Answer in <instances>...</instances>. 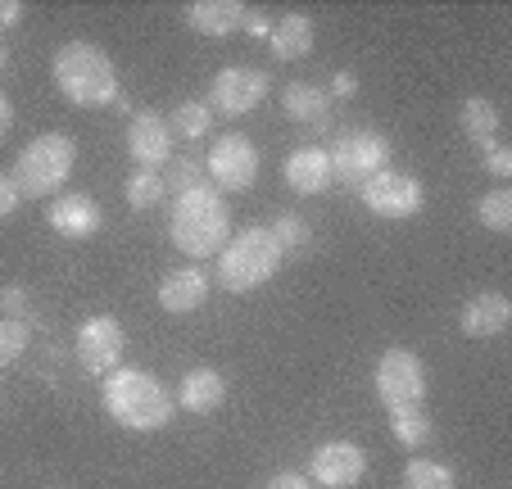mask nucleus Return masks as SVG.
Here are the masks:
<instances>
[{
  "mask_svg": "<svg viewBox=\"0 0 512 489\" xmlns=\"http://www.w3.org/2000/svg\"><path fill=\"white\" fill-rule=\"evenodd\" d=\"M227 227H232V218H227V204L213 186H195V191L177 195L173 213H168V236H173V245L182 254H191V259L223 254Z\"/></svg>",
  "mask_w": 512,
  "mask_h": 489,
  "instance_id": "obj_1",
  "label": "nucleus"
},
{
  "mask_svg": "<svg viewBox=\"0 0 512 489\" xmlns=\"http://www.w3.org/2000/svg\"><path fill=\"white\" fill-rule=\"evenodd\" d=\"M105 413L127 431H164L173 422V394L141 367H118L105 381Z\"/></svg>",
  "mask_w": 512,
  "mask_h": 489,
  "instance_id": "obj_2",
  "label": "nucleus"
},
{
  "mask_svg": "<svg viewBox=\"0 0 512 489\" xmlns=\"http://www.w3.org/2000/svg\"><path fill=\"white\" fill-rule=\"evenodd\" d=\"M55 87L64 91V100L82 109H100L118 100V73L114 59L91 41H68L55 50Z\"/></svg>",
  "mask_w": 512,
  "mask_h": 489,
  "instance_id": "obj_3",
  "label": "nucleus"
},
{
  "mask_svg": "<svg viewBox=\"0 0 512 489\" xmlns=\"http://www.w3.org/2000/svg\"><path fill=\"white\" fill-rule=\"evenodd\" d=\"M78 163V145L59 132H46L37 141H28L14 159V186H19L23 200H46V195H59V186L68 182Z\"/></svg>",
  "mask_w": 512,
  "mask_h": 489,
  "instance_id": "obj_4",
  "label": "nucleus"
},
{
  "mask_svg": "<svg viewBox=\"0 0 512 489\" xmlns=\"http://www.w3.org/2000/svg\"><path fill=\"white\" fill-rule=\"evenodd\" d=\"M281 245L272 240L268 227H250L241 231V236H232L223 245V268H218V281H223L227 290H236V295H245V290H259L263 281L277 277L281 268Z\"/></svg>",
  "mask_w": 512,
  "mask_h": 489,
  "instance_id": "obj_5",
  "label": "nucleus"
},
{
  "mask_svg": "<svg viewBox=\"0 0 512 489\" xmlns=\"http://www.w3.org/2000/svg\"><path fill=\"white\" fill-rule=\"evenodd\" d=\"M327 163H331V177H336V182L363 186L390 163V145H386V136L368 132V127H349V132H340L336 141H331Z\"/></svg>",
  "mask_w": 512,
  "mask_h": 489,
  "instance_id": "obj_6",
  "label": "nucleus"
},
{
  "mask_svg": "<svg viewBox=\"0 0 512 489\" xmlns=\"http://www.w3.org/2000/svg\"><path fill=\"white\" fill-rule=\"evenodd\" d=\"M204 173H209V186L218 195L223 191H250L254 177H259V150H254L250 136L241 132H227L213 141L209 159H204Z\"/></svg>",
  "mask_w": 512,
  "mask_h": 489,
  "instance_id": "obj_7",
  "label": "nucleus"
},
{
  "mask_svg": "<svg viewBox=\"0 0 512 489\" xmlns=\"http://www.w3.org/2000/svg\"><path fill=\"white\" fill-rule=\"evenodd\" d=\"M426 394V367L408 349H386L377 363V399L386 408H422Z\"/></svg>",
  "mask_w": 512,
  "mask_h": 489,
  "instance_id": "obj_8",
  "label": "nucleus"
},
{
  "mask_svg": "<svg viewBox=\"0 0 512 489\" xmlns=\"http://www.w3.org/2000/svg\"><path fill=\"white\" fill-rule=\"evenodd\" d=\"M263 96H268V73L236 64V68H223V73L213 77L204 105L223 118H241V114H250V109H259Z\"/></svg>",
  "mask_w": 512,
  "mask_h": 489,
  "instance_id": "obj_9",
  "label": "nucleus"
},
{
  "mask_svg": "<svg viewBox=\"0 0 512 489\" xmlns=\"http://www.w3.org/2000/svg\"><path fill=\"white\" fill-rule=\"evenodd\" d=\"M363 204H368L377 218H413V213H422L426 191L417 177L395 173V168H381L372 182H363Z\"/></svg>",
  "mask_w": 512,
  "mask_h": 489,
  "instance_id": "obj_10",
  "label": "nucleus"
},
{
  "mask_svg": "<svg viewBox=\"0 0 512 489\" xmlns=\"http://www.w3.org/2000/svg\"><path fill=\"white\" fill-rule=\"evenodd\" d=\"M127 154L141 168L159 173V163L173 159V127H168V118L155 114V109H136L132 123H127Z\"/></svg>",
  "mask_w": 512,
  "mask_h": 489,
  "instance_id": "obj_11",
  "label": "nucleus"
},
{
  "mask_svg": "<svg viewBox=\"0 0 512 489\" xmlns=\"http://www.w3.org/2000/svg\"><path fill=\"white\" fill-rule=\"evenodd\" d=\"M309 471L322 489H354L358 480L368 476V453L358 449V444H349V440H331L313 453Z\"/></svg>",
  "mask_w": 512,
  "mask_h": 489,
  "instance_id": "obj_12",
  "label": "nucleus"
},
{
  "mask_svg": "<svg viewBox=\"0 0 512 489\" xmlns=\"http://www.w3.org/2000/svg\"><path fill=\"white\" fill-rule=\"evenodd\" d=\"M118 358H123V326L114 317H87L78 326V363L87 372H118Z\"/></svg>",
  "mask_w": 512,
  "mask_h": 489,
  "instance_id": "obj_13",
  "label": "nucleus"
},
{
  "mask_svg": "<svg viewBox=\"0 0 512 489\" xmlns=\"http://www.w3.org/2000/svg\"><path fill=\"white\" fill-rule=\"evenodd\" d=\"M50 227L59 231V236H68V240H87V236H96L100 227H105V213H100V204L91 200V195H82V191H73V195H59L55 204H50Z\"/></svg>",
  "mask_w": 512,
  "mask_h": 489,
  "instance_id": "obj_14",
  "label": "nucleus"
},
{
  "mask_svg": "<svg viewBox=\"0 0 512 489\" xmlns=\"http://www.w3.org/2000/svg\"><path fill=\"white\" fill-rule=\"evenodd\" d=\"M508 322H512V299L499 295V290H485V295H476L472 304L463 308V336H472V340L503 336Z\"/></svg>",
  "mask_w": 512,
  "mask_h": 489,
  "instance_id": "obj_15",
  "label": "nucleus"
},
{
  "mask_svg": "<svg viewBox=\"0 0 512 489\" xmlns=\"http://www.w3.org/2000/svg\"><path fill=\"white\" fill-rule=\"evenodd\" d=\"M245 5L241 0H195L186 5V28L200 37H232L236 28H245Z\"/></svg>",
  "mask_w": 512,
  "mask_h": 489,
  "instance_id": "obj_16",
  "label": "nucleus"
},
{
  "mask_svg": "<svg viewBox=\"0 0 512 489\" xmlns=\"http://www.w3.org/2000/svg\"><path fill=\"white\" fill-rule=\"evenodd\" d=\"M209 299V272L200 268H177L159 281V308L168 313H195Z\"/></svg>",
  "mask_w": 512,
  "mask_h": 489,
  "instance_id": "obj_17",
  "label": "nucleus"
},
{
  "mask_svg": "<svg viewBox=\"0 0 512 489\" xmlns=\"http://www.w3.org/2000/svg\"><path fill=\"white\" fill-rule=\"evenodd\" d=\"M281 109H286L295 123L313 127V132H331V100L327 91H318L313 82H290L281 91Z\"/></svg>",
  "mask_w": 512,
  "mask_h": 489,
  "instance_id": "obj_18",
  "label": "nucleus"
},
{
  "mask_svg": "<svg viewBox=\"0 0 512 489\" xmlns=\"http://www.w3.org/2000/svg\"><path fill=\"white\" fill-rule=\"evenodd\" d=\"M286 182L295 195H322L331 186V163H327V150L318 145H304L286 159Z\"/></svg>",
  "mask_w": 512,
  "mask_h": 489,
  "instance_id": "obj_19",
  "label": "nucleus"
},
{
  "mask_svg": "<svg viewBox=\"0 0 512 489\" xmlns=\"http://www.w3.org/2000/svg\"><path fill=\"white\" fill-rule=\"evenodd\" d=\"M223 399H227V381H223V372H213V367H195V372H186L182 390H177V403L195 417L223 408Z\"/></svg>",
  "mask_w": 512,
  "mask_h": 489,
  "instance_id": "obj_20",
  "label": "nucleus"
},
{
  "mask_svg": "<svg viewBox=\"0 0 512 489\" xmlns=\"http://www.w3.org/2000/svg\"><path fill=\"white\" fill-rule=\"evenodd\" d=\"M313 19L309 14H286V19H277V28L268 32V46L277 59H304L313 55Z\"/></svg>",
  "mask_w": 512,
  "mask_h": 489,
  "instance_id": "obj_21",
  "label": "nucleus"
},
{
  "mask_svg": "<svg viewBox=\"0 0 512 489\" xmlns=\"http://www.w3.org/2000/svg\"><path fill=\"white\" fill-rule=\"evenodd\" d=\"M463 132H467V141H472L476 150L499 145V109H494L485 96H472L463 105Z\"/></svg>",
  "mask_w": 512,
  "mask_h": 489,
  "instance_id": "obj_22",
  "label": "nucleus"
},
{
  "mask_svg": "<svg viewBox=\"0 0 512 489\" xmlns=\"http://www.w3.org/2000/svg\"><path fill=\"white\" fill-rule=\"evenodd\" d=\"M390 431H395V440L404 449H422L431 440V417L422 408H390Z\"/></svg>",
  "mask_w": 512,
  "mask_h": 489,
  "instance_id": "obj_23",
  "label": "nucleus"
},
{
  "mask_svg": "<svg viewBox=\"0 0 512 489\" xmlns=\"http://www.w3.org/2000/svg\"><path fill=\"white\" fill-rule=\"evenodd\" d=\"M168 127H173V136L200 141V136H209V127H213V109L204 105V100H182V105L173 109V118H168Z\"/></svg>",
  "mask_w": 512,
  "mask_h": 489,
  "instance_id": "obj_24",
  "label": "nucleus"
},
{
  "mask_svg": "<svg viewBox=\"0 0 512 489\" xmlns=\"http://www.w3.org/2000/svg\"><path fill=\"white\" fill-rule=\"evenodd\" d=\"M404 489H454V471L435 458H413L404 467Z\"/></svg>",
  "mask_w": 512,
  "mask_h": 489,
  "instance_id": "obj_25",
  "label": "nucleus"
},
{
  "mask_svg": "<svg viewBox=\"0 0 512 489\" xmlns=\"http://www.w3.org/2000/svg\"><path fill=\"white\" fill-rule=\"evenodd\" d=\"M159 200H164V177L150 173V168H136V173L127 177V204H132V209H155Z\"/></svg>",
  "mask_w": 512,
  "mask_h": 489,
  "instance_id": "obj_26",
  "label": "nucleus"
},
{
  "mask_svg": "<svg viewBox=\"0 0 512 489\" xmlns=\"http://www.w3.org/2000/svg\"><path fill=\"white\" fill-rule=\"evenodd\" d=\"M476 218H481V227H490V231H512V191H490L481 200V209H476Z\"/></svg>",
  "mask_w": 512,
  "mask_h": 489,
  "instance_id": "obj_27",
  "label": "nucleus"
},
{
  "mask_svg": "<svg viewBox=\"0 0 512 489\" xmlns=\"http://www.w3.org/2000/svg\"><path fill=\"white\" fill-rule=\"evenodd\" d=\"M32 331L28 322H19V317H0V367H10L23 358V349H28Z\"/></svg>",
  "mask_w": 512,
  "mask_h": 489,
  "instance_id": "obj_28",
  "label": "nucleus"
},
{
  "mask_svg": "<svg viewBox=\"0 0 512 489\" xmlns=\"http://www.w3.org/2000/svg\"><path fill=\"white\" fill-rule=\"evenodd\" d=\"M195 186H209V173H204V163H195V159H177L173 168H168V177H164V191L186 195V191H195Z\"/></svg>",
  "mask_w": 512,
  "mask_h": 489,
  "instance_id": "obj_29",
  "label": "nucleus"
},
{
  "mask_svg": "<svg viewBox=\"0 0 512 489\" xmlns=\"http://www.w3.org/2000/svg\"><path fill=\"white\" fill-rule=\"evenodd\" d=\"M268 231H272V240L281 245V254H286V250H300L304 240H309V222L295 218V213H281V218L272 222Z\"/></svg>",
  "mask_w": 512,
  "mask_h": 489,
  "instance_id": "obj_30",
  "label": "nucleus"
},
{
  "mask_svg": "<svg viewBox=\"0 0 512 489\" xmlns=\"http://www.w3.org/2000/svg\"><path fill=\"white\" fill-rule=\"evenodd\" d=\"M0 308H5V317H19L28 313V286H5L0 290Z\"/></svg>",
  "mask_w": 512,
  "mask_h": 489,
  "instance_id": "obj_31",
  "label": "nucleus"
},
{
  "mask_svg": "<svg viewBox=\"0 0 512 489\" xmlns=\"http://www.w3.org/2000/svg\"><path fill=\"white\" fill-rule=\"evenodd\" d=\"M19 204H23V195H19V186H14V177H10V173H0V218L19 213Z\"/></svg>",
  "mask_w": 512,
  "mask_h": 489,
  "instance_id": "obj_32",
  "label": "nucleus"
},
{
  "mask_svg": "<svg viewBox=\"0 0 512 489\" xmlns=\"http://www.w3.org/2000/svg\"><path fill=\"white\" fill-rule=\"evenodd\" d=\"M485 168H490L494 177H512V150L508 145H490V150H485Z\"/></svg>",
  "mask_w": 512,
  "mask_h": 489,
  "instance_id": "obj_33",
  "label": "nucleus"
},
{
  "mask_svg": "<svg viewBox=\"0 0 512 489\" xmlns=\"http://www.w3.org/2000/svg\"><path fill=\"white\" fill-rule=\"evenodd\" d=\"M23 23V5L19 0H0V32H10Z\"/></svg>",
  "mask_w": 512,
  "mask_h": 489,
  "instance_id": "obj_34",
  "label": "nucleus"
},
{
  "mask_svg": "<svg viewBox=\"0 0 512 489\" xmlns=\"http://www.w3.org/2000/svg\"><path fill=\"white\" fill-rule=\"evenodd\" d=\"M268 489H313L304 476H295V471H281V476L268 480Z\"/></svg>",
  "mask_w": 512,
  "mask_h": 489,
  "instance_id": "obj_35",
  "label": "nucleus"
},
{
  "mask_svg": "<svg viewBox=\"0 0 512 489\" xmlns=\"http://www.w3.org/2000/svg\"><path fill=\"white\" fill-rule=\"evenodd\" d=\"M331 91H336V96H354V91H358V77H354V73H336Z\"/></svg>",
  "mask_w": 512,
  "mask_h": 489,
  "instance_id": "obj_36",
  "label": "nucleus"
},
{
  "mask_svg": "<svg viewBox=\"0 0 512 489\" xmlns=\"http://www.w3.org/2000/svg\"><path fill=\"white\" fill-rule=\"evenodd\" d=\"M10 127H14V105H10V96H0V141L10 136Z\"/></svg>",
  "mask_w": 512,
  "mask_h": 489,
  "instance_id": "obj_37",
  "label": "nucleus"
},
{
  "mask_svg": "<svg viewBox=\"0 0 512 489\" xmlns=\"http://www.w3.org/2000/svg\"><path fill=\"white\" fill-rule=\"evenodd\" d=\"M245 32H250V37H268L272 28H268V19H263V14L250 10V14H245Z\"/></svg>",
  "mask_w": 512,
  "mask_h": 489,
  "instance_id": "obj_38",
  "label": "nucleus"
},
{
  "mask_svg": "<svg viewBox=\"0 0 512 489\" xmlns=\"http://www.w3.org/2000/svg\"><path fill=\"white\" fill-rule=\"evenodd\" d=\"M5 68H10V46L0 41V73H5Z\"/></svg>",
  "mask_w": 512,
  "mask_h": 489,
  "instance_id": "obj_39",
  "label": "nucleus"
}]
</instances>
